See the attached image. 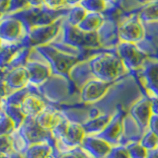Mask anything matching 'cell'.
Here are the masks:
<instances>
[{
    "mask_svg": "<svg viewBox=\"0 0 158 158\" xmlns=\"http://www.w3.org/2000/svg\"><path fill=\"white\" fill-rule=\"evenodd\" d=\"M125 64L120 56L104 53L89 61V70L97 80L113 82L123 72Z\"/></svg>",
    "mask_w": 158,
    "mask_h": 158,
    "instance_id": "6da1fadb",
    "label": "cell"
},
{
    "mask_svg": "<svg viewBox=\"0 0 158 158\" xmlns=\"http://www.w3.org/2000/svg\"><path fill=\"white\" fill-rule=\"evenodd\" d=\"M39 52L47 56V59H48L51 67L54 72L64 76H67L72 66L78 62L77 57L60 52L52 47L41 46L39 47Z\"/></svg>",
    "mask_w": 158,
    "mask_h": 158,
    "instance_id": "7a4b0ae2",
    "label": "cell"
},
{
    "mask_svg": "<svg viewBox=\"0 0 158 158\" xmlns=\"http://www.w3.org/2000/svg\"><path fill=\"white\" fill-rule=\"evenodd\" d=\"M20 127H21L20 133H21L23 139L28 143V145L41 142H48L51 144L52 141V131H46L40 127L35 118L28 117Z\"/></svg>",
    "mask_w": 158,
    "mask_h": 158,
    "instance_id": "3957f363",
    "label": "cell"
},
{
    "mask_svg": "<svg viewBox=\"0 0 158 158\" xmlns=\"http://www.w3.org/2000/svg\"><path fill=\"white\" fill-rule=\"evenodd\" d=\"M118 56L122 59L123 63L128 69H136L145 63L147 56L139 51L135 44L122 43L118 48Z\"/></svg>",
    "mask_w": 158,
    "mask_h": 158,
    "instance_id": "277c9868",
    "label": "cell"
},
{
    "mask_svg": "<svg viewBox=\"0 0 158 158\" xmlns=\"http://www.w3.org/2000/svg\"><path fill=\"white\" fill-rule=\"evenodd\" d=\"M125 114L126 112L122 108L118 109L115 113V115H113L108 126L99 135H97V136L106 140L110 144L118 143L123 132V117H125Z\"/></svg>",
    "mask_w": 158,
    "mask_h": 158,
    "instance_id": "5b68a950",
    "label": "cell"
},
{
    "mask_svg": "<svg viewBox=\"0 0 158 158\" xmlns=\"http://www.w3.org/2000/svg\"><path fill=\"white\" fill-rule=\"evenodd\" d=\"M113 82H106L92 79L87 81L81 88V99L85 103H94L105 95Z\"/></svg>",
    "mask_w": 158,
    "mask_h": 158,
    "instance_id": "8992f818",
    "label": "cell"
},
{
    "mask_svg": "<svg viewBox=\"0 0 158 158\" xmlns=\"http://www.w3.org/2000/svg\"><path fill=\"white\" fill-rule=\"evenodd\" d=\"M130 115L135 121L139 128L145 130L146 127H148L151 116L153 115L151 111L150 98H143L136 102L131 108Z\"/></svg>",
    "mask_w": 158,
    "mask_h": 158,
    "instance_id": "52a82bcc",
    "label": "cell"
},
{
    "mask_svg": "<svg viewBox=\"0 0 158 158\" xmlns=\"http://www.w3.org/2000/svg\"><path fill=\"white\" fill-rule=\"evenodd\" d=\"M81 148L94 158H106L112 149V145L97 135H86Z\"/></svg>",
    "mask_w": 158,
    "mask_h": 158,
    "instance_id": "ba28073f",
    "label": "cell"
},
{
    "mask_svg": "<svg viewBox=\"0 0 158 158\" xmlns=\"http://www.w3.org/2000/svg\"><path fill=\"white\" fill-rule=\"evenodd\" d=\"M66 40L68 43L77 47L97 48L100 46L99 37L95 32L94 33L84 32L76 26H73V28L68 31Z\"/></svg>",
    "mask_w": 158,
    "mask_h": 158,
    "instance_id": "9c48e42d",
    "label": "cell"
},
{
    "mask_svg": "<svg viewBox=\"0 0 158 158\" xmlns=\"http://www.w3.org/2000/svg\"><path fill=\"white\" fill-rule=\"evenodd\" d=\"M118 37L123 43H131L140 41L143 38V29L140 25L139 19L131 18L123 23L118 28Z\"/></svg>",
    "mask_w": 158,
    "mask_h": 158,
    "instance_id": "30bf717a",
    "label": "cell"
},
{
    "mask_svg": "<svg viewBox=\"0 0 158 158\" xmlns=\"http://www.w3.org/2000/svg\"><path fill=\"white\" fill-rule=\"evenodd\" d=\"M58 32V26L54 23L37 26L31 30L29 41L32 44H44L52 40Z\"/></svg>",
    "mask_w": 158,
    "mask_h": 158,
    "instance_id": "8fae6325",
    "label": "cell"
},
{
    "mask_svg": "<svg viewBox=\"0 0 158 158\" xmlns=\"http://www.w3.org/2000/svg\"><path fill=\"white\" fill-rule=\"evenodd\" d=\"M142 83L151 97L158 98V62H149L142 69Z\"/></svg>",
    "mask_w": 158,
    "mask_h": 158,
    "instance_id": "7c38bea8",
    "label": "cell"
},
{
    "mask_svg": "<svg viewBox=\"0 0 158 158\" xmlns=\"http://www.w3.org/2000/svg\"><path fill=\"white\" fill-rule=\"evenodd\" d=\"M9 89L12 90H21L24 89L27 83L30 82L29 72L26 66H17L7 73L6 78L3 79Z\"/></svg>",
    "mask_w": 158,
    "mask_h": 158,
    "instance_id": "4fadbf2b",
    "label": "cell"
},
{
    "mask_svg": "<svg viewBox=\"0 0 158 158\" xmlns=\"http://www.w3.org/2000/svg\"><path fill=\"white\" fill-rule=\"evenodd\" d=\"M25 66L28 69L30 82L34 84V85H40V84L48 80L52 71L51 66L38 61L27 62Z\"/></svg>",
    "mask_w": 158,
    "mask_h": 158,
    "instance_id": "5bb4252c",
    "label": "cell"
},
{
    "mask_svg": "<svg viewBox=\"0 0 158 158\" xmlns=\"http://www.w3.org/2000/svg\"><path fill=\"white\" fill-rule=\"evenodd\" d=\"M86 132L84 131L82 125H79L77 123H70L67 127V131L65 132V135L62 138V142L67 146H70L71 148L77 147L78 145H81L86 136Z\"/></svg>",
    "mask_w": 158,
    "mask_h": 158,
    "instance_id": "9a60e30c",
    "label": "cell"
},
{
    "mask_svg": "<svg viewBox=\"0 0 158 158\" xmlns=\"http://www.w3.org/2000/svg\"><path fill=\"white\" fill-rule=\"evenodd\" d=\"M22 110L27 117L36 118L40 115L43 111L46 110V105L44 102L37 95L29 94V95L24 99L21 104Z\"/></svg>",
    "mask_w": 158,
    "mask_h": 158,
    "instance_id": "2e32d148",
    "label": "cell"
},
{
    "mask_svg": "<svg viewBox=\"0 0 158 158\" xmlns=\"http://www.w3.org/2000/svg\"><path fill=\"white\" fill-rule=\"evenodd\" d=\"M24 27L18 20L9 19L2 25V40L7 43H14L23 36Z\"/></svg>",
    "mask_w": 158,
    "mask_h": 158,
    "instance_id": "e0dca14e",
    "label": "cell"
},
{
    "mask_svg": "<svg viewBox=\"0 0 158 158\" xmlns=\"http://www.w3.org/2000/svg\"><path fill=\"white\" fill-rule=\"evenodd\" d=\"M113 115L111 114H104V115H98L92 118L85 123H83L82 127L85 131L86 135H99L104 128H105L108 123H110Z\"/></svg>",
    "mask_w": 158,
    "mask_h": 158,
    "instance_id": "ac0fdd59",
    "label": "cell"
},
{
    "mask_svg": "<svg viewBox=\"0 0 158 158\" xmlns=\"http://www.w3.org/2000/svg\"><path fill=\"white\" fill-rule=\"evenodd\" d=\"M38 125L44 130L52 131L57 123L62 120V118L56 112L51 110H44L40 115L35 118Z\"/></svg>",
    "mask_w": 158,
    "mask_h": 158,
    "instance_id": "d6986e66",
    "label": "cell"
},
{
    "mask_svg": "<svg viewBox=\"0 0 158 158\" xmlns=\"http://www.w3.org/2000/svg\"><path fill=\"white\" fill-rule=\"evenodd\" d=\"M52 151V146L48 142L35 143L29 145L23 152L25 158H48Z\"/></svg>",
    "mask_w": 158,
    "mask_h": 158,
    "instance_id": "ffe728a7",
    "label": "cell"
},
{
    "mask_svg": "<svg viewBox=\"0 0 158 158\" xmlns=\"http://www.w3.org/2000/svg\"><path fill=\"white\" fill-rule=\"evenodd\" d=\"M7 115L14 121L16 127H20L23 123L26 121L28 118L22 110L21 105H13V104H6V107L3 110Z\"/></svg>",
    "mask_w": 158,
    "mask_h": 158,
    "instance_id": "44dd1931",
    "label": "cell"
},
{
    "mask_svg": "<svg viewBox=\"0 0 158 158\" xmlns=\"http://www.w3.org/2000/svg\"><path fill=\"white\" fill-rule=\"evenodd\" d=\"M98 16H100V15L95 13L86 15V17L83 19V21L77 27L84 32L94 33L98 29V27L100 26V24L102 22V19Z\"/></svg>",
    "mask_w": 158,
    "mask_h": 158,
    "instance_id": "7402d4cb",
    "label": "cell"
},
{
    "mask_svg": "<svg viewBox=\"0 0 158 158\" xmlns=\"http://www.w3.org/2000/svg\"><path fill=\"white\" fill-rule=\"evenodd\" d=\"M0 128H1V135H10V133H11L15 128H17L14 121L3 110L1 112Z\"/></svg>",
    "mask_w": 158,
    "mask_h": 158,
    "instance_id": "603a6c76",
    "label": "cell"
},
{
    "mask_svg": "<svg viewBox=\"0 0 158 158\" xmlns=\"http://www.w3.org/2000/svg\"><path fill=\"white\" fill-rule=\"evenodd\" d=\"M126 146L131 158H146L148 155V150L140 144V142H132Z\"/></svg>",
    "mask_w": 158,
    "mask_h": 158,
    "instance_id": "cb8c5ba5",
    "label": "cell"
},
{
    "mask_svg": "<svg viewBox=\"0 0 158 158\" xmlns=\"http://www.w3.org/2000/svg\"><path fill=\"white\" fill-rule=\"evenodd\" d=\"M139 142H140V144L144 148H146L148 151L156 149L158 146V136L156 135H154L152 131H148L143 135Z\"/></svg>",
    "mask_w": 158,
    "mask_h": 158,
    "instance_id": "d4e9b609",
    "label": "cell"
},
{
    "mask_svg": "<svg viewBox=\"0 0 158 158\" xmlns=\"http://www.w3.org/2000/svg\"><path fill=\"white\" fill-rule=\"evenodd\" d=\"M141 18L146 21L158 20V0L149 3L141 11Z\"/></svg>",
    "mask_w": 158,
    "mask_h": 158,
    "instance_id": "484cf974",
    "label": "cell"
},
{
    "mask_svg": "<svg viewBox=\"0 0 158 158\" xmlns=\"http://www.w3.org/2000/svg\"><path fill=\"white\" fill-rule=\"evenodd\" d=\"M106 158H131L130 154H128L127 148L125 145H118V146H114L110 153L107 155Z\"/></svg>",
    "mask_w": 158,
    "mask_h": 158,
    "instance_id": "4316f807",
    "label": "cell"
},
{
    "mask_svg": "<svg viewBox=\"0 0 158 158\" xmlns=\"http://www.w3.org/2000/svg\"><path fill=\"white\" fill-rule=\"evenodd\" d=\"M0 149H1V153H5V154H11L12 152L16 151L14 149L13 146V141L11 139L10 135H1V144H0Z\"/></svg>",
    "mask_w": 158,
    "mask_h": 158,
    "instance_id": "83f0119b",
    "label": "cell"
},
{
    "mask_svg": "<svg viewBox=\"0 0 158 158\" xmlns=\"http://www.w3.org/2000/svg\"><path fill=\"white\" fill-rule=\"evenodd\" d=\"M59 158H89L88 155L82 150V148L74 147L69 151L62 153Z\"/></svg>",
    "mask_w": 158,
    "mask_h": 158,
    "instance_id": "f1b7e54d",
    "label": "cell"
},
{
    "mask_svg": "<svg viewBox=\"0 0 158 158\" xmlns=\"http://www.w3.org/2000/svg\"><path fill=\"white\" fill-rule=\"evenodd\" d=\"M43 2L49 9H59L65 4L66 0H43Z\"/></svg>",
    "mask_w": 158,
    "mask_h": 158,
    "instance_id": "f546056e",
    "label": "cell"
},
{
    "mask_svg": "<svg viewBox=\"0 0 158 158\" xmlns=\"http://www.w3.org/2000/svg\"><path fill=\"white\" fill-rule=\"evenodd\" d=\"M149 131H152L154 135L158 136V116L157 115H152L150 122H149Z\"/></svg>",
    "mask_w": 158,
    "mask_h": 158,
    "instance_id": "4dcf8cb0",
    "label": "cell"
},
{
    "mask_svg": "<svg viewBox=\"0 0 158 158\" xmlns=\"http://www.w3.org/2000/svg\"><path fill=\"white\" fill-rule=\"evenodd\" d=\"M146 158H158V148L148 151V155Z\"/></svg>",
    "mask_w": 158,
    "mask_h": 158,
    "instance_id": "1f68e13d",
    "label": "cell"
},
{
    "mask_svg": "<svg viewBox=\"0 0 158 158\" xmlns=\"http://www.w3.org/2000/svg\"><path fill=\"white\" fill-rule=\"evenodd\" d=\"M9 158H25V157L21 152L14 151L11 153V154H9Z\"/></svg>",
    "mask_w": 158,
    "mask_h": 158,
    "instance_id": "d6a6232c",
    "label": "cell"
},
{
    "mask_svg": "<svg viewBox=\"0 0 158 158\" xmlns=\"http://www.w3.org/2000/svg\"><path fill=\"white\" fill-rule=\"evenodd\" d=\"M1 158H9V155L5 154V153H1Z\"/></svg>",
    "mask_w": 158,
    "mask_h": 158,
    "instance_id": "836d02e7",
    "label": "cell"
}]
</instances>
